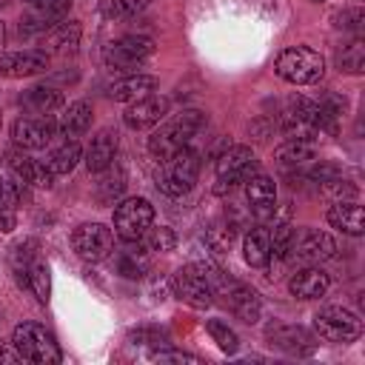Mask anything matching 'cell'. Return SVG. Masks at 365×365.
<instances>
[{"label": "cell", "mask_w": 365, "mask_h": 365, "mask_svg": "<svg viewBox=\"0 0 365 365\" xmlns=\"http://www.w3.org/2000/svg\"><path fill=\"white\" fill-rule=\"evenodd\" d=\"M205 125H208V120H205L202 111H197V108H182V111H177L171 120H165L163 125H154V131H151V137H148V154H151L157 163H163V160H168L171 154H177L180 148L191 145V140H194Z\"/></svg>", "instance_id": "1"}, {"label": "cell", "mask_w": 365, "mask_h": 365, "mask_svg": "<svg viewBox=\"0 0 365 365\" xmlns=\"http://www.w3.org/2000/svg\"><path fill=\"white\" fill-rule=\"evenodd\" d=\"M205 274H208V282H211V288H214V297H222V302L231 308V314H234L237 319H242V322H248V325L259 322L262 299H259V294H257L248 282H242V279L225 274L222 268H217V265H211V262H205Z\"/></svg>", "instance_id": "2"}, {"label": "cell", "mask_w": 365, "mask_h": 365, "mask_svg": "<svg viewBox=\"0 0 365 365\" xmlns=\"http://www.w3.org/2000/svg\"><path fill=\"white\" fill-rule=\"evenodd\" d=\"M274 74L291 86H314L325 74V57L308 46H288L277 54Z\"/></svg>", "instance_id": "3"}, {"label": "cell", "mask_w": 365, "mask_h": 365, "mask_svg": "<svg viewBox=\"0 0 365 365\" xmlns=\"http://www.w3.org/2000/svg\"><path fill=\"white\" fill-rule=\"evenodd\" d=\"M197 174H200V154L191 145H185V148H180L177 154H171L168 160L160 163L157 188L168 197H182L194 188Z\"/></svg>", "instance_id": "4"}, {"label": "cell", "mask_w": 365, "mask_h": 365, "mask_svg": "<svg viewBox=\"0 0 365 365\" xmlns=\"http://www.w3.org/2000/svg\"><path fill=\"white\" fill-rule=\"evenodd\" d=\"M11 345L17 354L37 365H57L63 359V351L51 331H46L40 322H20L11 331Z\"/></svg>", "instance_id": "5"}, {"label": "cell", "mask_w": 365, "mask_h": 365, "mask_svg": "<svg viewBox=\"0 0 365 365\" xmlns=\"http://www.w3.org/2000/svg\"><path fill=\"white\" fill-rule=\"evenodd\" d=\"M154 225V205L145 197H125L114 205L111 228L123 242L140 240Z\"/></svg>", "instance_id": "6"}, {"label": "cell", "mask_w": 365, "mask_h": 365, "mask_svg": "<svg viewBox=\"0 0 365 365\" xmlns=\"http://www.w3.org/2000/svg\"><path fill=\"white\" fill-rule=\"evenodd\" d=\"M314 334L325 342H334V345H345V342H354L359 339L362 334V319L342 308V305H325L314 314Z\"/></svg>", "instance_id": "7"}, {"label": "cell", "mask_w": 365, "mask_h": 365, "mask_svg": "<svg viewBox=\"0 0 365 365\" xmlns=\"http://www.w3.org/2000/svg\"><path fill=\"white\" fill-rule=\"evenodd\" d=\"M171 291L180 302L191 308H208L214 302V288L205 274V262H188L171 274Z\"/></svg>", "instance_id": "8"}, {"label": "cell", "mask_w": 365, "mask_h": 365, "mask_svg": "<svg viewBox=\"0 0 365 365\" xmlns=\"http://www.w3.org/2000/svg\"><path fill=\"white\" fill-rule=\"evenodd\" d=\"M214 171H217V188H214V191H217V194H225V191H231L234 185L245 182L251 174L259 171L257 154H254L248 145H231V148H225V151L217 157Z\"/></svg>", "instance_id": "9"}, {"label": "cell", "mask_w": 365, "mask_h": 365, "mask_svg": "<svg viewBox=\"0 0 365 365\" xmlns=\"http://www.w3.org/2000/svg\"><path fill=\"white\" fill-rule=\"evenodd\" d=\"M154 54V40L143 34H125L120 40H111L103 51V60L114 71H137L148 57Z\"/></svg>", "instance_id": "10"}, {"label": "cell", "mask_w": 365, "mask_h": 365, "mask_svg": "<svg viewBox=\"0 0 365 365\" xmlns=\"http://www.w3.org/2000/svg\"><path fill=\"white\" fill-rule=\"evenodd\" d=\"M71 248L86 262H100L114 248V231L103 222H83L71 234Z\"/></svg>", "instance_id": "11"}, {"label": "cell", "mask_w": 365, "mask_h": 365, "mask_svg": "<svg viewBox=\"0 0 365 365\" xmlns=\"http://www.w3.org/2000/svg\"><path fill=\"white\" fill-rule=\"evenodd\" d=\"M48 63H51V57L46 48L6 51V54H0V77H9V80L37 77V74H46Z\"/></svg>", "instance_id": "12"}, {"label": "cell", "mask_w": 365, "mask_h": 365, "mask_svg": "<svg viewBox=\"0 0 365 365\" xmlns=\"http://www.w3.org/2000/svg\"><path fill=\"white\" fill-rule=\"evenodd\" d=\"M168 97H160V94H145L134 103H128V108L123 111V123L125 128L131 131H143V128H154L160 125L165 117H168Z\"/></svg>", "instance_id": "13"}, {"label": "cell", "mask_w": 365, "mask_h": 365, "mask_svg": "<svg viewBox=\"0 0 365 365\" xmlns=\"http://www.w3.org/2000/svg\"><path fill=\"white\" fill-rule=\"evenodd\" d=\"M242 185H245V202H248V211L254 214V220L268 222L277 214V185H274V180L268 174L257 171Z\"/></svg>", "instance_id": "14"}, {"label": "cell", "mask_w": 365, "mask_h": 365, "mask_svg": "<svg viewBox=\"0 0 365 365\" xmlns=\"http://www.w3.org/2000/svg\"><path fill=\"white\" fill-rule=\"evenodd\" d=\"M291 257L299 259L302 265H319V262L336 257V240H334L328 231L308 228V231L299 234V240H294Z\"/></svg>", "instance_id": "15"}, {"label": "cell", "mask_w": 365, "mask_h": 365, "mask_svg": "<svg viewBox=\"0 0 365 365\" xmlns=\"http://www.w3.org/2000/svg\"><path fill=\"white\" fill-rule=\"evenodd\" d=\"M54 134H57V123L51 117H17L11 123V140L17 148L26 151L46 148Z\"/></svg>", "instance_id": "16"}, {"label": "cell", "mask_w": 365, "mask_h": 365, "mask_svg": "<svg viewBox=\"0 0 365 365\" xmlns=\"http://www.w3.org/2000/svg\"><path fill=\"white\" fill-rule=\"evenodd\" d=\"M265 336L274 348L291 354V356H311L317 351V336L311 331H305L302 325H285V322H274L265 328Z\"/></svg>", "instance_id": "17"}, {"label": "cell", "mask_w": 365, "mask_h": 365, "mask_svg": "<svg viewBox=\"0 0 365 365\" xmlns=\"http://www.w3.org/2000/svg\"><path fill=\"white\" fill-rule=\"evenodd\" d=\"M71 9V0H40L34 3L31 14L26 20H20V34H46L48 29H54L57 23L66 20Z\"/></svg>", "instance_id": "18"}, {"label": "cell", "mask_w": 365, "mask_h": 365, "mask_svg": "<svg viewBox=\"0 0 365 365\" xmlns=\"http://www.w3.org/2000/svg\"><path fill=\"white\" fill-rule=\"evenodd\" d=\"M328 285H331V277L319 268V265H302V268H297L294 274H291V279H288V291H291V297H297V299H319V297H325V291H328Z\"/></svg>", "instance_id": "19"}, {"label": "cell", "mask_w": 365, "mask_h": 365, "mask_svg": "<svg viewBox=\"0 0 365 365\" xmlns=\"http://www.w3.org/2000/svg\"><path fill=\"white\" fill-rule=\"evenodd\" d=\"M117 148H120L117 131H114V128H100V131L91 137L88 148H86V160H83V163H86L88 174L106 171V168L117 160Z\"/></svg>", "instance_id": "20"}, {"label": "cell", "mask_w": 365, "mask_h": 365, "mask_svg": "<svg viewBox=\"0 0 365 365\" xmlns=\"http://www.w3.org/2000/svg\"><path fill=\"white\" fill-rule=\"evenodd\" d=\"M20 106L29 111V114H37V117H51L54 111H60L66 106V97L60 88L54 86H31L20 94Z\"/></svg>", "instance_id": "21"}, {"label": "cell", "mask_w": 365, "mask_h": 365, "mask_svg": "<svg viewBox=\"0 0 365 365\" xmlns=\"http://www.w3.org/2000/svg\"><path fill=\"white\" fill-rule=\"evenodd\" d=\"M91 103L86 100H74L63 108V114L54 120L57 123V137H66V140H77L80 134H86L91 128Z\"/></svg>", "instance_id": "22"}, {"label": "cell", "mask_w": 365, "mask_h": 365, "mask_svg": "<svg viewBox=\"0 0 365 365\" xmlns=\"http://www.w3.org/2000/svg\"><path fill=\"white\" fill-rule=\"evenodd\" d=\"M6 160H9V168L14 174H20L29 185H37V188H46V191L54 185V174L48 171V165L43 160H34V157H29L23 151H9Z\"/></svg>", "instance_id": "23"}, {"label": "cell", "mask_w": 365, "mask_h": 365, "mask_svg": "<svg viewBox=\"0 0 365 365\" xmlns=\"http://www.w3.org/2000/svg\"><path fill=\"white\" fill-rule=\"evenodd\" d=\"M328 222L351 237H359L365 228V217H362V205L356 200H334V205L328 208Z\"/></svg>", "instance_id": "24"}, {"label": "cell", "mask_w": 365, "mask_h": 365, "mask_svg": "<svg viewBox=\"0 0 365 365\" xmlns=\"http://www.w3.org/2000/svg\"><path fill=\"white\" fill-rule=\"evenodd\" d=\"M154 88H157V77L143 74V71H131L128 77L111 83L108 94H111V100H117V103H134V100H140V97H145V94H154Z\"/></svg>", "instance_id": "25"}, {"label": "cell", "mask_w": 365, "mask_h": 365, "mask_svg": "<svg viewBox=\"0 0 365 365\" xmlns=\"http://www.w3.org/2000/svg\"><path fill=\"white\" fill-rule=\"evenodd\" d=\"M242 259L251 268H265L271 259V234L265 225H254L242 237Z\"/></svg>", "instance_id": "26"}, {"label": "cell", "mask_w": 365, "mask_h": 365, "mask_svg": "<svg viewBox=\"0 0 365 365\" xmlns=\"http://www.w3.org/2000/svg\"><path fill=\"white\" fill-rule=\"evenodd\" d=\"M80 34H83V29H80V23L77 20H63V23H57L54 29H51V34H48V54H60V57H68V54H74L77 51V46H80Z\"/></svg>", "instance_id": "27"}, {"label": "cell", "mask_w": 365, "mask_h": 365, "mask_svg": "<svg viewBox=\"0 0 365 365\" xmlns=\"http://www.w3.org/2000/svg\"><path fill=\"white\" fill-rule=\"evenodd\" d=\"M80 160H83V148H80V143H77V140H66V143L57 145L43 163L48 165V171H51L54 177H66V174H71V171L77 168Z\"/></svg>", "instance_id": "28"}, {"label": "cell", "mask_w": 365, "mask_h": 365, "mask_svg": "<svg viewBox=\"0 0 365 365\" xmlns=\"http://www.w3.org/2000/svg\"><path fill=\"white\" fill-rule=\"evenodd\" d=\"M26 291H31L40 305H46L48 297H51V274H48L46 259H40V254L29 262V271H26Z\"/></svg>", "instance_id": "29"}, {"label": "cell", "mask_w": 365, "mask_h": 365, "mask_svg": "<svg viewBox=\"0 0 365 365\" xmlns=\"http://www.w3.org/2000/svg\"><path fill=\"white\" fill-rule=\"evenodd\" d=\"M274 160L282 168H299V165H305V163L314 160V145L305 143V140H285L282 145H277Z\"/></svg>", "instance_id": "30"}, {"label": "cell", "mask_w": 365, "mask_h": 365, "mask_svg": "<svg viewBox=\"0 0 365 365\" xmlns=\"http://www.w3.org/2000/svg\"><path fill=\"white\" fill-rule=\"evenodd\" d=\"M117 271L123 277H128V279L143 277V271H145V248L140 245V240L125 242V251L117 254Z\"/></svg>", "instance_id": "31"}, {"label": "cell", "mask_w": 365, "mask_h": 365, "mask_svg": "<svg viewBox=\"0 0 365 365\" xmlns=\"http://www.w3.org/2000/svg\"><path fill=\"white\" fill-rule=\"evenodd\" d=\"M103 174V180H100V185H97V197L103 200V202H114V197H120L123 194V188H125V171L117 165V160L106 168V171H100Z\"/></svg>", "instance_id": "32"}, {"label": "cell", "mask_w": 365, "mask_h": 365, "mask_svg": "<svg viewBox=\"0 0 365 365\" xmlns=\"http://www.w3.org/2000/svg\"><path fill=\"white\" fill-rule=\"evenodd\" d=\"M151 0H100V14L106 20H125V17H137L140 11L148 9Z\"/></svg>", "instance_id": "33"}, {"label": "cell", "mask_w": 365, "mask_h": 365, "mask_svg": "<svg viewBox=\"0 0 365 365\" xmlns=\"http://www.w3.org/2000/svg\"><path fill=\"white\" fill-rule=\"evenodd\" d=\"M336 66L342 74H362L365 71V46L362 40H351L339 54H336Z\"/></svg>", "instance_id": "34"}, {"label": "cell", "mask_w": 365, "mask_h": 365, "mask_svg": "<svg viewBox=\"0 0 365 365\" xmlns=\"http://www.w3.org/2000/svg\"><path fill=\"white\" fill-rule=\"evenodd\" d=\"M234 237H237V222H234V220H228V217L217 220V222L208 228V234H205V240H208L211 251H217V254H225V251L231 248Z\"/></svg>", "instance_id": "35"}, {"label": "cell", "mask_w": 365, "mask_h": 365, "mask_svg": "<svg viewBox=\"0 0 365 365\" xmlns=\"http://www.w3.org/2000/svg\"><path fill=\"white\" fill-rule=\"evenodd\" d=\"M205 331L211 334V339L217 342L220 351H225V354H237V348H240V336H237V331H234L228 322H222V319H208V322H205Z\"/></svg>", "instance_id": "36"}, {"label": "cell", "mask_w": 365, "mask_h": 365, "mask_svg": "<svg viewBox=\"0 0 365 365\" xmlns=\"http://www.w3.org/2000/svg\"><path fill=\"white\" fill-rule=\"evenodd\" d=\"M140 245L145 248V251H171L174 245H177V237H174V231L168 228V225H151L143 237H140Z\"/></svg>", "instance_id": "37"}, {"label": "cell", "mask_w": 365, "mask_h": 365, "mask_svg": "<svg viewBox=\"0 0 365 365\" xmlns=\"http://www.w3.org/2000/svg\"><path fill=\"white\" fill-rule=\"evenodd\" d=\"M319 188H322V194L331 197V200H356V185L348 182V180H342V174L334 177V180H328V182H322Z\"/></svg>", "instance_id": "38"}, {"label": "cell", "mask_w": 365, "mask_h": 365, "mask_svg": "<svg viewBox=\"0 0 365 365\" xmlns=\"http://www.w3.org/2000/svg\"><path fill=\"white\" fill-rule=\"evenodd\" d=\"M17 225V202L6 194L3 182H0V231L3 234H11Z\"/></svg>", "instance_id": "39"}, {"label": "cell", "mask_w": 365, "mask_h": 365, "mask_svg": "<svg viewBox=\"0 0 365 365\" xmlns=\"http://www.w3.org/2000/svg\"><path fill=\"white\" fill-rule=\"evenodd\" d=\"M334 20H336L339 29L354 31V34H359L362 26H365V14H362V9H342V11L334 14Z\"/></svg>", "instance_id": "40"}, {"label": "cell", "mask_w": 365, "mask_h": 365, "mask_svg": "<svg viewBox=\"0 0 365 365\" xmlns=\"http://www.w3.org/2000/svg\"><path fill=\"white\" fill-rule=\"evenodd\" d=\"M154 359H160V362H200V356L185 354V351H157Z\"/></svg>", "instance_id": "41"}, {"label": "cell", "mask_w": 365, "mask_h": 365, "mask_svg": "<svg viewBox=\"0 0 365 365\" xmlns=\"http://www.w3.org/2000/svg\"><path fill=\"white\" fill-rule=\"evenodd\" d=\"M23 356L17 354V348L11 345V342H0V362H6V365H11V362H20Z\"/></svg>", "instance_id": "42"}, {"label": "cell", "mask_w": 365, "mask_h": 365, "mask_svg": "<svg viewBox=\"0 0 365 365\" xmlns=\"http://www.w3.org/2000/svg\"><path fill=\"white\" fill-rule=\"evenodd\" d=\"M3 43H6V23L0 20V54H3Z\"/></svg>", "instance_id": "43"}, {"label": "cell", "mask_w": 365, "mask_h": 365, "mask_svg": "<svg viewBox=\"0 0 365 365\" xmlns=\"http://www.w3.org/2000/svg\"><path fill=\"white\" fill-rule=\"evenodd\" d=\"M0 125H3V111H0Z\"/></svg>", "instance_id": "44"}, {"label": "cell", "mask_w": 365, "mask_h": 365, "mask_svg": "<svg viewBox=\"0 0 365 365\" xmlns=\"http://www.w3.org/2000/svg\"><path fill=\"white\" fill-rule=\"evenodd\" d=\"M314 3H325V0H314Z\"/></svg>", "instance_id": "45"}, {"label": "cell", "mask_w": 365, "mask_h": 365, "mask_svg": "<svg viewBox=\"0 0 365 365\" xmlns=\"http://www.w3.org/2000/svg\"><path fill=\"white\" fill-rule=\"evenodd\" d=\"M29 3H40V0H29Z\"/></svg>", "instance_id": "46"}]
</instances>
